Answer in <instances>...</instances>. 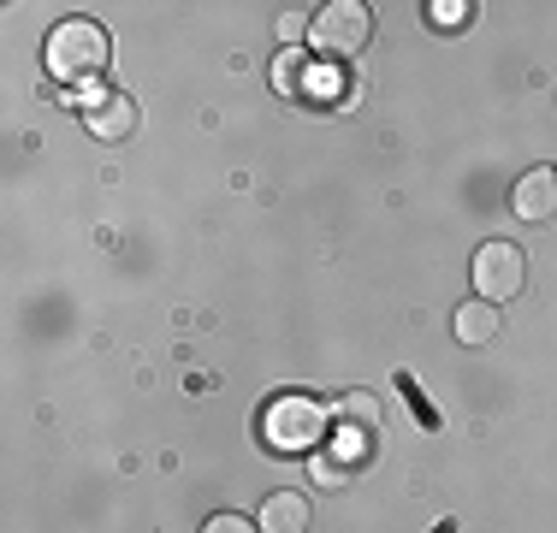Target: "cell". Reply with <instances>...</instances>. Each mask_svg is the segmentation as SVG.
Masks as SVG:
<instances>
[{"instance_id": "1", "label": "cell", "mask_w": 557, "mask_h": 533, "mask_svg": "<svg viewBox=\"0 0 557 533\" xmlns=\"http://www.w3.org/2000/svg\"><path fill=\"white\" fill-rule=\"evenodd\" d=\"M326 433H333V416L309 392H285L261 409V438H268V450H278V457H314L326 445Z\"/></svg>"}, {"instance_id": "2", "label": "cell", "mask_w": 557, "mask_h": 533, "mask_svg": "<svg viewBox=\"0 0 557 533\" xmlns=\"http://www.w3.org/2000/svg\"><path fill=\"white\" fill-rule=\"evenodd\" d=\"M108 30H101L96 18H65L54 24V36H48V72L60 77V84H84V77H96L101 65H108Z\"/></svg>"}, {"instance_id": "3", "label": "cell", "mask_w": 557, "mask_h": 533, "mask_svg": "<svg viewBox=\"0 0 557 533\" xmlns=\"http://www.w3.org/2000/svg\"><path fill=\"white\" fill-rule=\"evenodd\" d=\"M309 36H314V53H326V60H356V53L374 42V12L362 0H333L309 24Z\"/></svg>"}, {"instance_id": "4", "label": "cell", "mask_w": 557, "mask_h": 533, "mask_svg": "<svg viewBox=\"0 0 557 533\" xmlns=\"http://www.w3.org/2000/svg\"><path fill=\"white\" fill-rule=\"evenodd\" d=\"M522 285H528V256H522V244H504V237H493V244H481L474 249V297L481 302H510V297H522Z\"/></svg>"}, {"instance_id": "5", "label": "cell", "mask_w": 557, "mask_h": 533, "mask_svg": "<svg viewBox=\"0 0 557 533\" xmlns=\"http://www.w3.org/2000/svg\"><path fill=\"white\" fill-rule=\"evenodd\" d=\"M510 208H516V220L546 225L552 213H557V166L522 172V178H516V190H510Z\"/></svg>"}, {"instance_id": "6", "label": "cell", "mask_w": 557, "mask_h": 533, "mask_svg": "<svg viewBox=\"0 0 557 533\" xmlns=\"http://www.w3.org/2000/svg\"><path fill=\"white\" fill-rule=\"evenodd\" d=\"M84 125L96 142H125L137 131V101L131 96H101L96 107H84Z\"/></svg>"}, {"instance_id": "7", "label": "cell", "mask_w": 557, "mask_h": 533, "mask_svg": "<svg viewBox=\"0 0 557 533\" xmlns=\"http://www.w3.org/2000/svg\"><path fill=\"white\" fill-rule=\"evenodd\" d=\"M261 533H309V498L302 492H273L256 516Z\"/></svg>"}, {"instance_id": "8", "label": "cell", "mask_w": 557, "mask_h": 533, "mask_svg": "<svg viewBox=\"0 0 557 533\" xmlns=\"http://www.w3.org/2000/svg\"><path fill=\"white\" fill-rule=\"evenodd\" d=\"M450 332H457V344H469V350H481V344L498 338V309L481 297H469L457 314H450Z\"/></svg>"}, {"instance_id": "9", "label": "cell", "mask_w": 557, "mask_h": 533, "mask_svg": "<svg viewBox=\"0 0 557 533\" xmlns=\"http://www.w3.org/2000/svg\"><path fill=\"white\" fill-rule=\"evenodd\" d=\"M338 421L344 426H362V433H380V421H386V409H380V397H368V392H350L338 404Z\"/></svg>"}, {"instance_id": "10", "label": "cell", "mask_w": 557, "mask_h": 533, "mask_svg": "<svg viewBox=\"0 0 557 533\" xmlns=\"http://www.w3.org/2000/svg\"><path fill=\"white\" fill-rule=\"evenodd\" d=\"M469 0H462V7H457V0H440V7H433V24H440V30H457V24H469Z\"/></svg>"}, {"instance_id": "11", "label": "cell", "mask_w": 557, "mask_h": 533, "mask_svg": "<svg viewBox=\"0 0 557 533\" xmlns=\"http://www.w3.org/2000/svg\"><path fill=\"white\" fill-rule=\"evenodd\" d=\"M202 533H261V528L249 522V516H232V510H225V516H208Z\"/></svg>"}]
</instances>
